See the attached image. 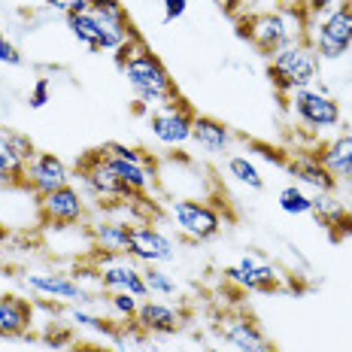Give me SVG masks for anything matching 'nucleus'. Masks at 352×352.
<instances>
[{"mask_svg": "<svg viewBox=\"0 0 352 352\" xmlns=\"http://www.w3.org/2000/svg\"><path fill=\"white\" fill-rule=\"evenodd\" d=\"M119 70H122V76L128 79L134 98L146 107L158 109V107H167V104H173V100H179V88H176V82L170 79V73L161 64V58L152 55L146 46L137 49Z\"/></svg>", "mask_w": 352, "mask_h": 352, "instance_id": "1", "label": "nucleus"}, {"mask_svg": "<svg viewBox=\"0 0 352 352\" xmlns=\"http://www.w3.org/2000/svg\"><path fill=\"white\" fill-rule=\"evenodd\" d=\"M240 34L258 49L261 55H276L280 49L292 43L307 40V16L304 12H289V10H274V12H258L249 16L240 25Z\"/></svg>", "mask_w": 352, "mask_h": 352, "instance_id": "2", "label": "nucleus"}, {"mask_svg": "<svg viewBox=\"0 0 352 352\" xmlns=\"http://www.w3.org/2000/svg\"><path fill=\"white\" fill-rule=\"evenodd\" d=\"M319 64L322 61H319L316 49L310 46V40H300L267 58V79L276 91L289 98L298 88H310L316 82Z\"/></svg>", "mask_w": 352, "mask_h": 352, "instance_id": "3", "label": "nucleus"}, {"mask_svg": "<svg viewBox=\"0 0 352 352\" xmlns=\"http://www.w3.org/2000/svg\"><path fill=\"white\" fill-rule=\"evenodd\" d=\"M307 31H310V46L316 49L319 61L343 58L352 46V0H343L340 6L328 10L316 21H310Z\"/></svg>", "mask_w": 352, "mask_h": 352, "instance_id": "4", "label": "nucleus"}, {"mask_svg": "<svg viewBox=\"0 0 352 352\" xmlns=\"http://www.w3.org/2000/svg\"><path fill=\"white\" fill-rule=\"evenodd\" d=\"M76 170L82 176L85 188L98 197L100 204H128L137 197L122 182V176L113 170V164L107 161L104 149H94V152H88V155H82V161L76 164Z\"/></svg>", "mask_w": 352, "mask_h": 352, "instance_id": "5", "label": "nucleus"}, {"mask_svg": "<svg viewBox=\"0 0 352 352\" xmlns=\"http://www.w3.org/2000/svg\"><path fill=\"white\" fill-rule=\"evenodd\" d=\"M170 219L176 231L186 240H192V243H207V240L219 237V231H222V212L204 201L179 197V201L170 204Z\"/></svg>", "mask_w": 352, "mask_h": 352, "instance_id": "6", "label": "nucleus"}, {"mask_svg": "<svg viewBox=\"0 0 352 352\" xmlns=\"http://www.w3.org/2000/svg\"><path fill=\"white\" fill-rule=\"evenodd\" d=\"M292 113L298 116V122L304 124L307 131H328L337 128L343 119L340 104L325 91V88H298V91L289 94Z\"/></svg>", "mask_w": 352, "mask_h": 352, "instance_id": "7", "label": "nucleus"}, {"mask_svg": "<svg viewBox=\"0 0 352 352\" xmlns=\"http://www.w3.org/2000/svg\"><path fill=\"white\" fill-rule=\"evenodd\" d=\"M195 109L186 100H173L167 107H158L149 113V131L161 146H186L192 140Z\"/></svg>", "mask_w": 352, "mask_h": 352, "instance_id": "8", "label": "nucleus"}, {"mask_svg": "<svg viewBox=\"0 0 352 352\" xmlns=\"http://www.w3.org/2000/svg\"><path fill=\"white\" fill-rule=\"evenodd\" d=\"M128 258H134L137 264L146 267H158L176 258V246L167 234H161L155 225L149 222H134L131 225V246H128Z\"/></svg>", "mask_w": 352, "mask_h": 352, "instance_id": "9", "label": "nucleus"}, {"mask_svg": "<svg viewBox=\"0 0 352 352\" xmlns=\"http://www.w3.org/2000/svg\"><path fill=\"white\" fill-rule=\"evenodd\" d=\"M64 186H70V167L55 152H36L25 164V188H31L36 197H46Z\"/></svg>", "mask_w": 352, "mask_h": 352, "instance_id": "10", "label": "nucleus"}, {"mask_svg": "<svg viewBox=\"0 0 352 352\" xmlns=\"http://www.w3.org/2000/svg\"><path fill=\"white\" fill-rule=\"evenodd\" d=\"M231 285H240L243 292H276L280 289V274L274 264H267L261 255H243L237 264L222 270Z\"/></svg>", "mask_w": 352, "mask_h": 352, "instance_id": "11", "label": "nucleus"}, {"mask_svg": "<svg viewBox=\"0 0 352 352\" xmlns=\"http://www.w3.org/2000/svg\"><path fill=\"white\" fill-rule=\"evenodd\" d=\"M21 283L40 298L70 300V304H91V295L82 283H76L70 274H25Z\"/></svg>", "mask_w": 352, "mask_h": 352, "instance_id": "12", "label": "nucleus"}, {"mask_svg": "<svg viewBox=\"0 0 352 352\" xmlns=\"http://www.w3.org/2000/svg\"><path fill=\"white\" fill-rule=\"evenodd\" d=\"M40 216H43V222L58 225V228H64V225H76L79 219L85 216V197H82L79 188L64 186L52 195L40 197Z\"/></svg>", "mask_w": 352, "mask_h": 352, "instance_id": "13", "label": "nucleus"}, {"mask_svg": "<svg viewBox=\"0 0 352 352\" xmlns=\"http://www.w3.org/2000/svg\"><path fill=\"white\" fill-rule=\"evenodd\" d=\"M100 274V289L107 292H124V295H134V298H149V289H146V280H143V270L137 267L134 261H100L98 267Z\"/></svg>", "mask_w": 352, "mask_h": 352, "instance_id": "14", "label": "nucleus"}, {"mask_svg": "<svg viewBox=\"0 0 352 352\" xmlns=\"http://www.w3.org/2000/svg\"><path fill=\"white\" fill-rule=\"evenodd\" d=\"M222 337L237 346V352H276V346L267 340V334L258 328V322L252 316H222V325H219Z\"/></svg>", "mask_w": 352, "mask_h": 352, "instance_id": "15", "label": "nucleus"}, {"mask_svg": "<svg viewBox=\"0 0 352 352\" xmlns=\"http://www.w3.org/2000/svg\"><path fill=\"white\" fill-rule=\"evenodd\" d=\"M134 325L143 334H176L182 331L186 319L182 313L170 304H161V300H140V310L134 316Z\"/></svg>", "mask_w": 352, "mask_h": 352, "instance_id": "16", "label": "nucleus"}, {"mask_svg": "<svg viewBox=\"0 0 352 352\" xmlns=\"http://www.w3.org/2000/svg\"><path fill=\"white\" fill-rule=\"evenodd\" d=\"M285 167H289V173L298 179L295 186H300V188H310V192H316V195H331L337 188V179L325 170V164L316 158V152L285 161Z\"/></svg>", "mask_w": 352, "mask_h": 352, "instance_id": "17", "label": "nucleus"}, {"mask_svg": "<svg viewBox=\"0 0 352 352\" xmlns=\"http://www.w3.org/2000/svg\"><path fill=\"white\" fill-rule=\"evenodd\" d=\"M91 243L100 255L107 258H119V255H128V246H131V225L128 222H119V219H104V222H94L91 228Z\"/></svg>", "mask_w": 352, "mask_h": 352, "instance_id": "18", "label": "nucleus"}, {"mask_svg": "<svg viewBox=\"0 0 352 352\" xmlns=\"http://www.w3.org/2000/svg\"><path fill=\"white\" fill-rule=\"evenodd\" d=\"M34 325V307L31 300L19 295H0V337L12 340V337H25Z\"/></svg>", "mask_w": 352, "mask_h": 352, "instance_id": "19", "label": "nucleus"}, {"mask_svg": "<svg viewBox=\"0 0 352 352\" xmlns=\"http://www.w3.org/2000/svg\"><path fill=\"white\" fill-rule=\"evenodd\" d=\"M192 140L201 146L204 152H210V155H222V152H228L234 137H231V128L225 122L212 119V116H195Z\"/></svg>", "mask_w": 352, "mask_h": 352, "instance_id": "20", "label": "nucleus"}, {"mask_svg": "<svg viewBox=\"0 0 352 352\" xmlns=\"http://www.w3.org/2000/svg\"><path fill=\"white\" fill-rule=\"evenodd\" d=\"M316 158L325 164V170L340 182L346 173H352V134H340V137H334V140L322 143L316 149Z\"/></svg>", "mask_w": 352, "mask_h": 352, "instance_id": "21", "label": "nucleus"}, {"mask_svg": "<svg viewBox=\"0 0 352 352\" xmlns=\"http://www.w3.org/2000/svg\"><path fill=\"white\" fill-rule=\"evenodd\" d=\"M67 28L73 34V40L79 43V46H85L88 52H98V40H100V21L91 16V10L88 12H79V16H67Z\"/></svg>", "mask_w": 352, "mask_h": 352, "instance_id": "22", "label": "nucleus"}, {"mask_svg": "<svg viewBox=\"0 0 352 352\" xmlns=\"http://www.w3.org/2000/svg\"><path fill=\"white\" fill-rule=\"evenodd\" d=\"M0 167L12 176V186H25V161L12 149V128L0 124Z\"/></svg>", "mask_w": 352, "mask_h": 352, "instance_id": "23", "label": "nucleus"}, {"mask_svg": "<svg viewBox=\"0 0 352 352\" xmlns=\"http://www.w3.org/2000/svg\"><path fill=\"white\" fill-rule=\"evenodd\" d=\"M228 173H231L237 182L249 186L252 192H261V188H264V176H261V170L255 167V161H249L246 155H231V158H228Z\"/></svg>", "mask_w": 352, "mask_h": 352, "instance_id": "24", "label": "nucleus"}, {"mask_svg": "<svg viewBox=\"0 0 352 352\" xmlns=\"http://www.w3.org/2000/svg\"><path fill=\"white\" fill-rule=\"evenodd\" d=\"M276 204H280V210L289 212V216H310L313 212V197L307 195L300 186H285Z\"/></svg>", "mask_w": 352, "mask_h": 352, "instance_id": "25", "label": "nucleus"}, {"mask_svg": "<svg viewBox=\"0 0 352 352\" xmlns=\"http://www.w3.org/2000/svg\"><path fill=\"white\" fill-rule=\"evenodd\" d=\"M91 16L109 28H131V19L119 0H91Z\"/></svg>", "mask_w": 352, "mask_h": 352, "instance_id": "26", "label": "nucleus"}, {"mask_svg": "<svg viewBox=\"0 0 352 352\" xmlns=\"http://www.w3.org/2000/svg\"><path fill=\"white\" fill-rule=\"evenodd\" d=\"M143 280H146V289H149V295L173 298L176 292H179L176 280H170V274H164L161 267H146V270H143Z\"/></svg>", "mask_w": 352, "mask_h": 352, "instance_id": "27", "label": "nucleus"}, {"mask_svg": "<svg viewBox=\"0 0 352 352\" xmlns=\"http://www.w3.org/2000/svg\"><path fill=\"white\" fill-rule=\"evenodd\" d=\"M107 304H109V310H113V316L122 322H134L137 310H140V298L124 295V292H109Z\"/></svg>", "mask_w": 352, "mask_h": 352, "instance_id": "28", "label": "nucleus"}, {"mask_svg": "<svg viewBox=\"0 0 352 352\" xmlns=\"http://www.w3.org/2000/svg\"><path fill=\"white\" fill-rule=\"evenodd\" d=\"M70 319L76 322L79 328H91V331H98V334H113V325H109L104 316H94V313H88V310H79V307L70 310Z\"/></svg>", "mask_w": 352, "mask_h": 352, "instance_id": "29", "label": "nucleus"}, {"mask_svg": "<svg viewBox=\"0 0 352 352\" xmlns=\"http://www.w3.org/2000/svg\"><path fill=\"white\" fill-rule=\"evenodd\" d=\"M49 98H52V82H49L46 76H40L36 82L31 85V94H28V104L31 109H43L49 104Z\"/></svg>", "mask_w": 352, "mask_h": 352, "instance_id": "30", "label": "nucleus"}, {"mask_svg": "<svg viewBox=\"0 0 352 352\" xmlns=\"http://www.w3.org/2000/svg\"><path fill=\"white\" fill-rule=\"evenodd\" d=\"M46 6L64 12V16H79V12L91 10V0H46Z\"/></svg>", "mask_w": 352, "mask_h": 352, "instance_id": "31", "label": "nucleus"}, {"mask_svg": "<svg viewBox=\"0 0 352 352\" xmlns=\"http://www.w3.org/2000/svg\"><path fill=\"white\" fill-rule=\"evenodd\" d=\"M12 149L19 152V158L25 161V164L36 155V146H34V140H31L28 134H21V131H12Z\"/></svg>", "mask_w": 352, "mask_h": 352, "instance_id": "32", "label": "nucleus"}, {"mask_svg": "<svg viewBox=\"0 0 352 352\" xmlns=\"http://www.w3.org/2000/svg\"><path fill=\"white\" fill-rule=\"evenodd\" d=\"M0 64H6V67H21V64H25L21 52H19L16 46H12L10 40H6L3 34H0Z\"/></svg>", "mask_w": 352, "mask_h": 352, "instance_id": "33", "label": "nucleus"}, {"mask_svg": "<svg viewBox=\"0 0 352 352\" xmlns=\"http://www.w3.org/2000/svg\"><path fill=\"white\" fill-rule=\"evenodd\" d=\"M337 0H304V16H307V25L316 21L319 16H325L328 10H334Z\"/></svg>", "mask_w": 352, "mask_h": 352, "instance_id": "34", "label": "nucleus"}, {"mask_svg": "<svg viewBox=\"0 0 352 352\" xmlns=\"http://www.w3.org/2000/svg\"><path fill=\"white\" fill-rule=\"evenodd\" d=\"M188 10V0H164V21L170 25V21L182 19Z\"/></svg>", "mask_w": 352, "mask_h": 352, "instance_id": "35", "label": "nucleus"}, {"mask_svg": "<svg viewBox=\"0 0 352 352\" xmlns=\"http://www.w3.org/2000/svg\"><path fill=\"white\" fill-rule=\"evenodd\" d=\"M0 186H12V176L3 170V167H0Z\"/></svg>", "mask_w": 352, "mask_h": 352, "instance_id": "36", "label": "nucleus"}, {"mask_svg": "<svg viewBox=\"0 0 352 352\" xmlns=\"http://www.w3.org/2000/svg\"><path fill=\"white\" fill-rule=\"evenodd\" d=\"M340 182H346V186L352 188V173H346V176H343V179H340Z\"/></svg>", "mask_w": 352, "mask_h": 352, "instance_id": "37", "label": "nucleus"}, {"mask_svg": "<svg viewBox=\"0 0 352 352\" xmlns=\"http://www.w3.org/2000/svg\"><path fill=\"white\" fill-rule=\"evenodd\" d=\"M210 352H222V349H210Z\"/></svg>", "mask_w": 352, "mask_h": 352, "instance_id": "38", "label": "nucleus"}]
</instances>
